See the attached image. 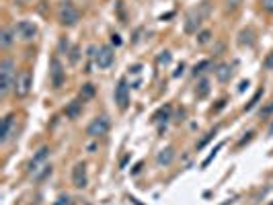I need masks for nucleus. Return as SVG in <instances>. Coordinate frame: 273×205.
I'll return each instance as SVG.
<instances>
[{
	"label": "nucleus",
	"mask_w": 273,
	"mask_h": 205,
	"mask_svg": "<svg viewBox=\"0 0 273 205\" xmlns=\"http://www.w3.org/2000/svg\"><path fill=\"white\" fill-rule=\"evenodd\" d=\"M47 156H49V148H41L29 164V173L35 181H43L47 175H52V164H47Z\"/></svg>",
	"instance_id": "nucleus-1"
},
{
	"label": "nucleus",
	"mask_w": 273,
	"mask_h": 205,
	"mask_svg": "<svg viewBox=\"0 0 273 205\" xmlns=\"http://www.w3.org/2000/svg\"><path fill=\"white\" fill-rule=\"evenodd\" d=\"M14 62L12 60H2L0 62V97H6L10 93V89H14Z\"/></svg>",
	"instance_id": "nucleus-2"
},
{
	"label": "nucleus",
	"mask_w": 273,
	"mask_h": 205,
	"mask_svg": "<svg viewBox=\"0 0 273 205\" xmlns=\"http://www.w3.org/2000/svg\"><path fill=\"white\" fill-rule=\"evenodd\" d=\"M78 19H80V14H78L76 6L72 2H68V0H64V2L60 4V8H58V21L64 27H72V25L78 23Z\"/></svg>",
	"instance_id": "nucleus-3"
},
{
	"label": "nucleus",
	"mask_w": 273,
	"mask_h": 205,
	"mask_svg": "<svg viewBox=\"0 0 273 205\" xmlns=\"http://www.w3.org/2000/svg\"><path fill=\"white\" fill-rule=\"evenodd\" d=\"M203 16H206V8H203V6L189 10V14L185 16V33H189V35L197 33V29H199L201 23H203Z\"/></svg>",
	"instance_id": "nucleus-4"
},
{
	"label": "nucleus",
	"mask_w": 273,
	"mask_h": 205,
	"mask_svg": "<svg viewBox=\"0 0 273 205\" xmlns=\"http://www.w3.org/2000/svg\"><path fill=\"white\" fill-rule=\"evenodd\" d=\"M31 87H33V76H31L29 70H23L19 76H16L12 91H14V95L19 97V99H23V97H27L31 93Z\"/></svg>",
	"instance_id": "nucleus-5"
},
{
	"label": "nucleus",
	"mask_w": 273,
	"mask_h": 205,
	"mask_svg": "<svg viewBox=\"0 0 273 205\" xmlns=\"http://www.w3.org/2000/svg\"><path fill=\"white\" fill-rule=\"evenodd\" d=\"M109 127H111L109 119H107L105 115H101V117H95L93 121L89 123L87 133L91 135V138H101V135H105V133L109 131Z\"/></svg>",
	"instance_id": "nucleus-6"
},
{
	"label": "nucleus",
	"mask_w": 273,
	"mask_h": 205,
	"mask_svg": "<svg viewBox=\"0 0 273 205\" xmlns=\"http://www.w3.org/2000/svg\"><path fill=\"white\" fill-rule=\"evenodd\" d=\"M49 78H52V84L56 89H60L62 84H64V78H66V74H64V66H62V62L54 56L52 58V62H49Z\"/></svg>",
	"instance_id": "nucleus-7"
},
{
	"label": "nucleus",
	"mask_w": 273,
	"mask_h": 205,
	"mask_svg": "<svg viewBox=\"0 0 273 205\" xmlns=\"http://www.w3.org/2000/svg\"><path fill=\"white\" fill-rule=\"evenodd\" d=\"M115 102H117V107L122 111H126L128 105H130V87H128L126 78L119 80V84L115 87Z\"/></svg>",
	"instance_id": "nucleus-8"
},
{
	"label": "nucleus",
	"mask_w": 273,
	"mask_h": 205,
	"mask_svg": "<svg viewBox=\"0 0 273 205\" xmlns=\"http://www.w3.org/2000/svg\"><path fill=\"white\" fill-rule=\"evenodd\" d=\"M115 60V54H113V49L109 45H103V47H99L97 49V54H95V64L101 68V70H105V68H109Z\"/></svg>",
	"instance_id": "nucleus-9"
},
{
	"label": "nucleus",
	"mask_w": 273,
	"mask_h": 205,
	"mask_svg": "<svg viewBox=\"0 0 273 205\" xmlns=\"http://www.w3.org/2000/svg\"><path fill=\"white\" fill-rule=\"evenodd\" d=\"M14 35H19V39H23V41H31L37 35V27L31 21H19L16 23V29H14Z\"/></svg>",
	"instance_id": "nucleus-10"
},
{
	"label": "nucleus",
	"mask_w": 273,
	"mask_h": 205,
	"mask_svg": "<svg viewBox=\"0 0 273 205\" xmlns=\"http://www.w3.org/2000/svg\"><path fill=\"white\" fill-rule=\"evenodd\" d=\"M72 185L76 187V189H84V187L89 185V177H87V164H84V162L74 164V168H72Z\"/></svg>",
	"instance_id": "nucleus-11"
},
{
	"label": "nucleus",
	"mask_w": 273,
	"mask_h": 205,
	"mask_svg": "<svg viewBox=\"0 0 273 205\" xmlns=\"http://www.w3.org/2000/svg\"><path fill=\"white\" fill-rule=\"evenodd\" d=\"M14 115H6L4 121H2V133H0V142L6 144L12 138V131H14Z\"/></svg>",
	"instance_id": "nucleus-12"
},
{
	"label": "nucleus",
	"mask_w": 273,
	"mask_h": 205,
	"mask_svg": "<svg viewBox=\"0 0 273 205\" xmlns=\"http://www.w3.org/2000/svg\"><path fill=\"white\" fill-rule=\"evenodd\" d=\"M216 78H218V82H222V84H226V82H230V78H232V66L230 64H218V68H216Z\"/></svg>",
	"instance_id": "nucleus-13"
},
{
	"label": "nucleus",
	"mask_w": 273,
	"mask_h": 205,
	"mask_svg": "<svg viewBox=\"0 0 273 205\" xmlns=\"http://www.w3.org/2000/svg\"><path fill=\"white\" fill-rule=\"evenodd\" d=\"M173 158H175V150L173 148H162L158 154H156V162L160 164V166H168L170 162H173Z\"/></svg>",
	"instance_id": "nucleus-14"
},
{
	"label": "nucleus",
	"mask_w": 273,
	"mask_h": 205,
	"mask_svg": "<svg viewBox=\"0 0 273 205\" xmlns=\"http://www.w3.org/2000/svg\"><path fill=\"white\" fill-rule=\"evenodd\" d=\"M12 41H14V37H12V29H10V27H4L2 31H0V47L6 49V47L12 45Z\"/></svg>",
	"instance_id": "nucleus-15"
},
{
	"label": "nucleus",
	"mask_w": 273,
	"mask_h": 205,
	"mask_svg": "<svg viewBox=\"0 0 273 205\" xmlns=\"http://www.w3.org/2000/svg\"><path fill=\"white\" fill-rule=\"evenodd\" d=\"M208 93H210V82H208V80H201V82L197 84V89H195V95H197L199 99H203V97H208Z\"/></svg>",
	"instance_id": "nucleus-16"
},
{
	"label": "nucleus",
	"mask_w": 273,
	"mask_h": 205,
	"mask_svg": "<svg viewBox=\"0 0 273 205\" xmlns=\"http://www.w3.org/2000/svg\"><path fill=\"white\" fill-rule=\"evenodd\" d=\"M78 113H80V102H78V101H74L72 105L66 109V115L70 117V119H76V117H78Z\"/></svg>",
	"instance_id": "nucleus-17"
},
{
	"label": "nucleus",
	"mask_w": 273,
	"mask_h": 205,
	"mask_svg": "<svg viewBox=\"0 0 273 205\" xmlns=\"http://www.w3.org/2000/svg\"><path fill=\"white\" fill-rule=\"evenodd\" d=\"M210 66H212V62H210V60H206V62H199V64L193 68V74H195V76H197V74H203V72H206Z\"/></svg>",
	"instance_id": "nucleus-18"
},
{
	"label": "nucleus",
	"mask_w": 273,
	"mask_h": 205,
	"mask_svg": "<svg viewBox=\"0 0 273 205\" xmlns=\"http://www.w3.org/2000/svg\"><path fill=\"white\" fill-rule=\"evenodd\" d=\"M95 95V87H93V84H84V87H82V91H80V97H82V101L84 99H91Z\"/></svg>",
	"instance_id": "nucleus-19"
},
{
	"label": "nucleus",
	"mask_w": 273,
	"mask_h": 205,
	"mask_svg": "<svg viewBox=\"0 0 273 205\" xmlns=\"http://www.w3.org/2000/svg\"><path fill=\"white\" fill-rule=\"evenodd\" d=\"M168 113H170V107H162V109L154 115V121H166V119H168Z\"/></svg>",
	"instance_id": "nucleus-20"
},
{
	"label": "nucleus",
	"mask_w": 273,
	"mask_h": 205,
	"mask_svg": "<svg viewBox=\"0 0 273 205\" xmlns=\"http://www.w3.org/2000/svg\"><path fill=\"white\" fill-rule=\"evenodd\" d=\"M210 37H212V33L210 31H203V33H199V37H197V43H208L210 41Z\"/></svg>",
	"instance_id": "nucleus-21"
},
{
	"label": "nucleus",
	"mask_w": 273,
	"mask_h": 205,
	"mask_svg": "<svg viewBox=\"0 0 273 205\" xmlns=\"http://www.w3.org/2000/svg\"><path fill=\"white\" fill-rule=\"evenodd\" d=\"M261 6H263L265 12L273 14V0H261Z\"/></svg>",
	"instance_id": "nucleus-22"
},
{
	"label": "nucleus",
	"mask_w": 273,
	"mask_h": 205,
	"mask_svg": "<svg viewBox=\"0 0 273 205\" xmlns=\"http://www.w3.org/2000/svg\"><path fill=\"white\" fill-rule=\"evenodd\" d=\"M222 146H224V144H218V146H216V150H214V152H212V154H210V156H208V158H206V160H203V166H208V164H210V162H212V160H214V156H216V152H218V150H220V148H222Z\"/></svg>",
	"instance_id": "nucleus-23"
},
{
	"label": "nucleus",
	"mask_w": 273,
	"mask_h": 205,
	"mask_svg": "<svg viewBox=\"0 0 273 205\" xmlns=\"http://www.w3.org/2000/svg\"><path fill=\"white\" fill-rule=\"evenodd\" d=\"M170 62V54H168V51H162V54L158 56V64L162 66V64H168Z\"/></svg>",
	"instance_id": "nucleus-24"
},
{
	"label": "nucleus",
	"mask_w": 273,
	"mask_h": 205,
	"mask_svg": "<svg viewBox=\"0 0 273 205\" xmlns=\"http://www.w3.org/2000/svg\"><path fill=\"white\" fill-rule=\"evenodd\" d=\"M56 205H72V201H70V197H68V195H62Z\"/></svg>",
	"instance_id": "nucleus-25"
},
{
	"label": "nucleus",
	"mask_w": 273,
	"mask_h": 205,
	"mask_svg": "<svg viewBox=\"0 0 273 205\" xmlns=\"http://www.w3.org/2000/svg\"><path fill=\"white\" fill-rule=\"evenodd\" d=\"M273 113V101L269 102V105H265L263 109H261V115H271Z\"/></svg>",
	"instance_id": "nucleus-26"
},
{
	"label": "nucleus",
	"mask_w": 273,
	"mask_h": 205,
	"mask_svg": "<svg viewBox=\"0 0 273 205\" xmlns=\"http://www.w3.org/2000/svg\"><path fill=\"white\" fill-rule=\"evenodd\" d=\"M265 68H267V70H273V54H269L265 58Z\"/></svg>",
	"instance_id": "nucleus-27"
},
{
	"label": "nucleus",
	"mask_w": 273,
	"mask_h": 205,
	"mask_svg": "<svg viewBox=\"0 0 273 205\" xmlns=\"http://www.w3.org/2000/svg\"><path fill=\"white\" fill-rule=\"evenodd\" d=\"M111 41H113L115 45H122V39H119V35H111Z\"/></svg>",
	"instance_id": "nucleus-28"
},
{
	"label": "nucleus",
	"mask_w": 273,
	"mask_h": 205,
	"mask_svg": "<svg viewBox=\"0 0 273 205\" xmlns=\"http://www.w3.org/2000/svg\"><path fill=\"white\" fill-rule=\"evenodd\" d=\"M269 131H271V133H273V123H271V127H269Z\"/></svg>",
	"instance_id": "nucleus-29"
},
{
	"label": "nucleus",
	"mask_w": 273,
	"mask_h": 205,
	"mask_svg": "<svg viewBox=\"0 0 273 205\" xmlns=\"http://www.w3.org/2000/svg\"><path fill=\"white\" fill-rule=\"evenodd\" d=\"M271 205H273V203H271Z\"/></svg>",
	"instance_id": "nucleus-30"
}]
</instances>
